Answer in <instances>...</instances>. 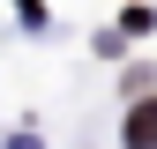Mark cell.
<instances>
[{
  "label": "cell",
  "mask_w": 157,
  "mask_h": 149,
  "mask_svg": "<svg viewBox=\"0 0 157 149\" xmlns=\"http://www.w3.org/2000/svg\"><path fill=\"white\" fill-rule=\"evenodd\" d=\"M15 8H23V15H30V23H45V0H15Z\"/></svg>",
  "instance_id": "obj_3"
},
{
  "label": "cell",
  "mask_w": 157,
  "mask_h": 149,
  "mask_svg": "<svg viewBox=\"0 0 157 149\" xmlns=\"http://www.w3.org/2000/svg\"><path fill=\"white\" fill-rule=\"evenodd\" d=\"M127 149H157V97H135V112H127Z\"/></svg>",
  "instance_id": "obj_1"
},
{
  "label": "cell",
  "mask_w": 157,
  "mask_h": 149,
  "mask_svg": "<svg viewBox=\"0 0 157 149\" xmlns=\"http://www.w3.org/2000/svg\"><path fill=\"white\" fill-rule=\"evenodd\" d=\"M120 30H127V37H142V30H157V15H150V8H127V15H120Z\"/></svg>",
  "instance_id": "obj_2"
}]
</instances>
